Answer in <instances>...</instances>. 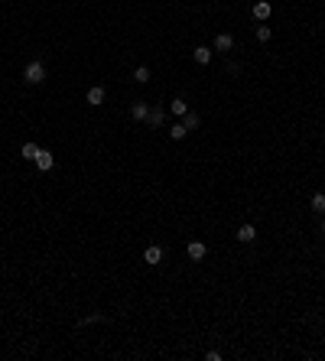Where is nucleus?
I'll use <instances>...</instances> for the list:
<instances>
[{"mask_svg": "<svg viewBox=\"0 0 325 361\" xmlns=\"http://www.w3.org/2000/svg\"><path fill=\"white\" fill-rule=\"evenodd\" d=\"M169 111H172V114H176V118H182V114H189V104H186V98H172Z\"/></svg>", "mask_w": 325, "mask_h": 361, "instance_id": "obj_12", "label": "nucleus"}, {"mask_svg": "<svg viewBox=\"0 0 325 361\" xmlns=\"http://www.w3.org/2000/svg\"><path fill=\"white\" fill-rule=\"evenodd\" d=\"M20 153H23V160H33V163H36L39 147H36V143H23V150H20Z\"/></svg>", "mask_w": 325, "mask_h": 361, "instance_id": "obj_14", "label": "nucleus"}, {"mask_svg": "<svg viewBox=\"0 0 325 361\" xmlns=\"http://www.w3.org/2000/svg\"><path fill=\"white\" fill-rule=\"evenodd\" d=\"M322 235H325V221H322Z\"/></svg>", "mask_w": 325, "mask_h": 361, "instance_id": "obj_19", "label": "nucleus"}, {"mask_svg": "<svg viewBox=\"0 0 325 361\" xmlns=\"http://www.w3.org/2000/svg\"><path fill=\"white\" fill-rule=\"evenodd\" d=\"M143 260H147L150 267H156V264H162V247H147V254H143Z\"/></svg>", "mask_w": 325, "mask_h": 361, "instance_id": "obj_7", "label": "nucleus"}, {"mask_svg": "<svg viewBox=\"0 0 325 361\" xmlns=\"http://www.w3.org/2000/svg\"><path fill=\"white\" fill-rule=\"evenodd\" d=\"M147 114H150V104H147V101H137V104L130 108V118H133V120H147Z\"/></svg>", "mask_w": 325, "mask_h": 361, "instance_id": "obj_9", "label": "nucleus"}, {"mask_svg": "<svg viewBox=\"0 0 325 361\" xmlns=\"http://www.w3.org/2000/svg\"><path fill=\"white\" fill-rule=\"evenodd\" d=\"M36 166L42 169V173H49V169L55 166V157L49 153V150H39V157H36Z\"/></svg>", "mask_w": 325, "mask_h": 361, "instance_id": "obj_4", "label": "nucleus"}, {"mask_svg": "<svg viewBox=\"0 0 325 361\" xmlns=\"http://www.w3.org/2000/svg\"><path fill=\"white\" fill-rule=\"evenodd\" d=\"M270 13H273L270 0H257V3H254V16L260 20V23H267V20H270Z\"/></svg>", "mask_w": 325, "mask_h": 361, "instance_id": "obj_2", "label": "nucleus"}, {"mask_svg": "<svg viewBox=\"0 0 325 361\" xmlns=\"http://www.w3.org/2000/svg\"><path fill=\"white\" fill-rule=\"evenodd\" d=\"M182 124H186V130H195V127L202 124V118L195 114V111H189V114H182Z\"/></svg>", "mask_w": 325, "mask_h": 361, "instance_id": "obj_13", "label": "nucleus"}, {"mask_svg": "<svg viewBox=\"0 0 325 361\" xmlns=\"http://www.w3.org/2000/svg\"><path fill=\"white\" fill-rule=\"evenodd\" d=\"M205 254H208V247L202 241H189V257L192 260H205Z\"/></svg>", "mask_w": 325, "mask_h": 361, "instance_id": "obj_5", "label": "nucleus"}, {"mask_svg": "<svg viewBox=\"0 0 325 361\" xmlns=\"http://www.w3.org/2000/svg\"><path fill=\"white\" fill-rule=\"evenodd\" d=\"M162 120H166L162 108H150V114H147V124H150V127H162Z\"/></svg>", "mask_w": 325, "mask_h": 361, "instance_id": "obj_10", "label": "nucleus"}, {"mask_svg": "<svg viewBox=\"0 0 325 361\" xmlns=\"http://www.w3.org/2000/svg\"><path fill=\"white\" fill-rule=\"evenodd\" d=\"M23 79L30 81V85H42V81H46V65L39 62V59H33V62L23 69Z\"/></svg>", "mask_w": 325, "mask_h": 361, "instance_id": "obj_1", "label": "nucleus"}, {"mask_svg": "<svg viewBox=\"0 0 325 361\" xmlns=\"http://www.w3.org/2000/svg\"><path fill=\"white\" fill-rule=\"evenodd\" d=\"M254 238H257V228H254V225H241V228H238V241L247 244V241H254Z\"/></svg>", "mask_w": 325, "mask_h": 361, "instance_id": "obj_11", "label": "nucleus"}, {"mask_svg": "<svg viewBox=\"0 0 325 361\" xmlns=\"http://www.w3.org/2000/svg\"><path fill=\"white\" fill-rule=\"evenodd\" d=\"M312 208H316V212H325V192H316V196H312Z\"/></svg>", "mask_w": 325, "mask_h": 361, "instance_id": "obj_17", "label": "nucleus"}, {"mask_svg": "<svg viewBox=\"0 0 325 361\" xmlns=\"http://www.w3.org/2000/svg\"><path fill=\"white\" fill-rule=\"evenodd\" d=\"M186 134H189V130H186V124H172V127H169V137H172V140H182Z\"/></svg>", "mask_w": 325, "mask_h": 361, "instance_id": "obj_16", "label": "nucleus"}, {"mask_svg": "<svg viewBox=\"0 0 325 361\" xmlns=\"http://www.w3.org/2000/svg\"><path fill=\"white\" fill-rule=\"evenodd\" d=\"M88 104H91V108H98V104H104V88H101V85L88 88Z\"/></svg>", "mask_w": 325, "mask_h": 361, "instance_id": "obj_8", "label": "nucleus"}, {"mask_svg": "<svg viewBox=\"0 0 325 361\" xmlns=\"http://www.w3.org/2000/svg\"><path fill=\"white\" fill-rule=\"evenodd\" d=\"M215 49H218V52H231V49H234V36H231V33H218V36H215Z\"/></svg>", "mask_w": 325, "mask_h": 361, "instance_id": "obj_3", "label": "nucleus"}, {"mask_svg": "<svg viewBox=\"0 0 325 361\" xmlns=\"http://www.w3.org/2000/svg\"><path fill=\"white\" fill-rule=\"evenodd\" d=\"M270 36H273V30H270L267 23H263V26H257V40H260V42H267Z\"/></svg>", "mask_w": 325, "mask_h": 361, "instance_id": "obj_18", "label": "nucleus"}, {"mask_svg": "<svg viewBox=\"0 0 325 361\" xmlns=\"http://www.w3.org/2000/svg\"><path fill=\"white\" fill-rule=\"evenodd\" d=\"M133 79H137L140 85H147V81H150V69H147V65H137V69H133Z\"/></svg>", "mask_w": 325, "mask_h": 361, "instance_id": "obj_15", "label": "nucleus"}, {"mask_svg": "<svg viewBox=\"0 0 325 361\" xmlns=\"http://www.w3.org/2000/svg\"><path fill=\"white\" fill-rule=\"evenodd\" d=\"M192 59H195L199 65H208V62H211V49H208V46H195V49H192Z\"/></svg>", "mask_w": 325, "mask_h": 361, "instance_id": "obj_6", "label": "nucleus"}]
</instances>
